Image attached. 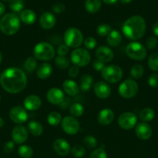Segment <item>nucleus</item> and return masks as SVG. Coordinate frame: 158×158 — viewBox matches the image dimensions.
I'll use <instances>...</instances> for the list:
<instances>
[{"mask_svg": "<svg viewBox=\"0 0 158 158\" xmlns=\"http://www.w3.org/2000/svg\"><path fill=\"white\" fill-rule=\"evenodd\" d=\"M118 123L122 129L125 131L132 130L136 126L137 117L132 112L122 113L118 118Z\"/></svg>", "mask_w": 158, "mask_h": 158, "instance_id": "10", "label": "nucleus"}, {"mask_svg": "<svg viewBox=\"0 0 158 158\" xmlns=\"http://www.w3.org/2000/svg\"><path fill=\"white\" fill-rule=\"evenodd\" d=\"M148 84L152 88L158 87V73H152L148 78Z\"/></svg>", "mask_w": 158, "mask_h": 158, "instance_id": "43", "label": "nucleus"}, {"mask_svg": "<svg viewBox=\"0 0 158 158\" xmlns=\"http://www.w3.org/2000/svg\"><path fill=\"white\" fill-rule=\"evenodd\" d=\"M0 84L9 94H19L26 88L27 77L20 68L9 67L0 76Z\"/></svg>", "mask_w": 158, "mask_h": 158, "instance_id": "1", "label": "nucleus"}, {"mask_svg": "<svg viewBox=\"0 0 158 158\" xmlns=\"http://www.w3.org/2000/svg\"><path fill=\"white\" fill-rule=\"evenodd\" d=\"M28 131L34 137H40L43 132V127L40 122L33 120L28 123Z\"/></svg>", "mask_w": 158, "mask_h": 158, "instance_id": "26", "label": "nucleus"}, {"mask_svg": "<svg viewBox=\"0 0 158 158\" xmlns=\"http://www.w3.org/2000/svg\"><path fill=\"white\" fill-rule=\"evenodd\" d=\"M29 137V131L26 127L22 125H17L12 131V141L18 144H22L27 140Z\"/></svg>", "mask_w": 158, "mask_h": 158, "instance_id": "13", "label": "nucleus"}, {"mask_svg": "<svg viewBox=\"0 0 158 158\" xmlns=\"http://www.w3.org/2000/svg\"><path fill=\"white\" fill-rule=\"evenodd\" d=\"M33 56L37 60L42 61H49L55 56V49L54 46L46 42H40L33 48Z\"/></svg>", "mask_w": 158, "mask_h": 158, "instance_id": "4", "label": "nucleus"}, {"mask_svg": "<svg viewBox=\"0 0 158 158\" xmlns=\"http://www.w3.org/2000/svg\"><path fill=\"white\" fill-rule=\"evenodd\" d=\"M148 66L151 70L154 72L158 71V53L151 54L148 59Z\"/></svg>", "mask_w": 158, "mask_h": 158, "instance_id": "37", "label": "nucleus"}, {"mask_svg": "<svg viewBox=\"0 0 158 158\" xmlns=\"http://www.w3.org/2000/svg\"><path fill=\"white\" fill-rule=\"evenodd\" d=\"M157 46V39L155 36H150L147 40V47L150 50H153Z\"/></svg>", "mask_w": 158, "mask_h": 158, "instance_id": "44", "label": "nucleus"}, {"mask_svg": "<svg viewBox=\"0 0 158 158\" xmlns=\"http://www.w3.org/2000/svg\"><path fill=\"white\" fill-rule=\"evenodd\" d=\"M3 1H9V2H10L11 0H3Z\"/></svg>", "mask_w": 158, "mask_h": 158, "instance_id": "56", "label": "nucleus"}, {"mask_svg": "<svg viewBox=\"0 0 158 158\" xmlns=\"http://www.w3.org/2000/svg\"><path fill=\"white\" fill-rule=\"evenodd\" d=\"M102 1H103L104 2L106 3V4L112 5V4H114L115 2H116V1H117V0H102Z\"/></svg>", "mask_w": 158, "mask_h": 158, "instance_id": "52", "label": "nucleus"}, {"mask_svg": "<svg viewBox=\"0 0 158 158\" xmlns=\"http://www.w3.org/2000/svg\"><path fill=\"white\" fill-rule=\"evenodd\" d=\"M5 10H6V8H5V6L2 2H0V16L2 15L5 12Z\"/></svg>", "mask_w": 158, "mask_h": 158, "instance_id": "51", "label": "nucleus"}, {"mask_svg": "<svg viewBox=\"0 0 158 158\" xmlns=\"http://www.w3.org/2000/svg\"><path fill=\"white\" fill-rule=\"evenodd\" d=\"M61 127L64 133L68 135H74L79 132L80 123L75 117L68 116L62 119Z\"/></svg>", "mask_w": 158, "mask_h": 158, "instance_id": "11", "label": "nucleus"}, {"mask_svg": "<svg viewBox=\"0 0 158 158\" xmlns=\"http://www.w3.org/2000/svg\"><path fill=\"white\" fill-rule=\"evenodd\" d=\"M111 31H112L111 26H110L108 24H106V23H102V24H100L97 27V29H96V32H97L98 35L101 37L107 36V35L110 33Z\"/></svg>", "mask_w": 158, "mask_h": 158, "instance_id": "36", "label": "nucleus"}, {"mask_svg": "<svg viewBox=\"0 0 158 158\" xmlns=\"http://www.w3.org/2000/svg\"><path fill=\"white\" fill-rule=\"evenodd\" d=\"M153 32L156 36H158V22H156L153 26Z\"/></svg>", "mask_w": 158, "mask_h": 158, "instance_id": "50", "label": "nucleus"}, {"mask_svg": "<svg viewBox=\"0 0 158 158\" xmlns=\"http://www.w3.org/2000/svg\"><path fill=\"white\" fill-rule=\"evenodd\" d=\"M122 35L120 32L117 30H112L107 35V43L111 47H117L122 43Z\"/></svg>", "mask_w": 158, "mask_h": 158, "instance_id": "24", "label": "nucleus"}, {"mask_svg": "<svg viewBox=\"0 0 158 158\" xmlns=\"http://www.w3.org/2000/svg\"><path fill=\"white\" fill-rule=\"evenodd\" d=\"M84 144L89 149H94L97 147V139L91 135H88L84 138Z\"/></svg>", "mask_w": 158, "mask_h": 158, "instance_id": "40", "label": "nucleus"}, {"mask_svg": "<svg viewBox=\"0 0 158 158\" xmlns=\"http://www.w3.org/2000/svg\"><path fill=\"white\" fill-rule=\"evenodd\" d=\"M155 112L151 108H144L139 113V119L143 122H149L151 121L154 118Z\"/></svg>", "mask_w": 158, "mask_h": 158, "instance_id": "30", "label": "nucleus"}, {"mask_svg": "<svg viewBox=\"0 0 158 158\" xmlns=\"http://www.w3.org/2000/svg\"><path fill=\"white\" fill-rule=\"evenodd\" d=\"M102 6L101 0H86L85 8L89 13H96L99 12Z\"/></svg>", "mask_w": 158, "mask_h": 158, "instance_id": "28", "label": "nucleus"}, {"mask_svg": "<svg viewBox=\"0 0 158 158\" xmlns=\"http://www.w3.org/2000/svg\"><path fill=\"white\" fill-rule=\"evenodd\" d=\"M71 61L74 66L83 67L91 62V55L88 49L83 48L74 49L71 53Z\"/></svg>", "mask_w": 158, "mask_h": 158, "instance_id": "9", "label": "nucleus"}, {"mask_svg": "<svg viewBox=\"0 0 158 158\" xmlns=\"http://www.w3.org/2000/svg\"><path fill=\"white\" fill-rule=\"evenodd\" d=\"M46 100L53 105L61 104L64 100V94L59 88L53 87L46 93Z\"/></svg>", "mask_w": 158, "mask_h": 158, "instance_id": "15", "label": "nucleus"}, {"mask_svg": "<svg viewBox=\"0 0 158 158\" xmlns=\"http://www.w3.org/2000/svg\"><path fill=\"white\" fill-rule=\"evenodd\" d=\"M93 83V77L89 74H84L80 79V89L83 92H87L91 89Z\"/></svg>", "mask_w": 158, "mask_h": 158, "instance_id": "27", "label": "nucleus"}, {"mask_svg": "<svg viewBox=\"0 0 158 158\" xmlns=\"http://www.w3.org/2000/svg\"><path fill=\"white\" fill-rule=\"evenodd\" d=\"M46 120L50 126L56 127L61 123L62 117L60 113L57 112V111H52L47 115Z\"/></svg>", "mask_w": 158, "mask_h": 158, "instance_id": "29", "label": "nucleus"}, {"mask_svg": "<svg viewBox=\"0 0 158 158\" xmlns=\"http://www.w3.org/2000/svg\"><path fill=\"white\" fill-rule=\"evenodd\" d=\"M84 45L88 49H93L97 46V41L94 37L88 36L84 40Z\"/></svg>", "mask_w": 158, "mask_h": 158, "instance_id": "42", "label": "nucleus"}, {"mask_svg": "<svg viewBox=\"0 0 158 158\" xmlns=\"http://www.w3.org/2000/svg\"><path fill=\"white\" fill-rule=\"evenodd\" d=\"M95 56L97 57V60L105 63H108L113 60L114 52L108 46H100L96 49Z\"/></svg>", "mask_w": 158, "mask_h": 158, "instance_id": "18", "label": "nucleus"}, {"mask_svg": "<svg viewBox=\"0 0 158 158\" xmlns=\"http://www.w3.org/2000/svg\"><path fill=\"white\" fill-rule=\"evenodd\" d=\"M2 61V53L1 51H0V64H1Z\"/></svg>", "mask_w": 158, "mask_h": 158, "instance_id": "55", "label": "nucleus"}, {"mask_svg": "<svg viewBox=\"0 0 158 158\" xmlns=\"http://www.w3.org/2000/svg\"><path fill=\"white\" fill-rule=\"evenodd\" d=\"M4 123H5L4 120L0 117V128H2L3 126H4Z\"/></svg>", "mask_w": 158, "mask_h": 158, "instance_id": "53", "label": "nucleus"}, {"mask_svg": "<svg viewBox=\"0 0 158 158\" xmlns=\"http://www.w3.org/2000/svg\"><path fill=\"white\" fill-rule=\"evenodd\" d=\"M24 108L26 110L34 111L40 109L42 106V100L38 96L29 95L25 98L23 101Z\"/></svg>", "mask_w": 158, "mask_h": 158, "instance_id": "20", "label": "nucleus"}, {"mask_svg": "<svg viewBox=\"0 0 158 158\" xmlns=\"http://www.w3.org/2000/svg\"><path fill=\"white\" fill-rule=\"evenodd\" d=\"M85 112V108L81 103H74L70 107V113L71 116L74 117H81Z\"/></svg>", "mask_w": 158, "mask_h": 158, "instance_id": "32", "label": "nucleus"}, {"mask_svg": "<svg viewBox=\"0 0 158 158\" xmlns=\"http://www.w3.org/2000/svg\"><path fill=\"white\" fill-rule=\"evenodd\" d=\"M107 153L103 148H99L95 149L90 154L89 158H107Z\"/></svg>", "mask_w": 158, "mask_h": 158, "instance_id": "41", "label": "nucleus"}, {"mask_svg": "<svg viewBox=\"0 0 158 158\" xmlns=\"http://www.w3.org/2000/svg\"><path fill=\"white\" fill-rule=\"evenodd\" d=\"M71 152L74 157L81 158L85 154V149L81 145L76 144L71 148Z\"/></svg>", "mask_w": 158, "mask_h": 158, "instance_id": "39", "label": "nucleus"}, {"mask_svg": "<svg viewBox=\"0 0 158 158\" xmlns=\"http://www.w3.org/2000/svg\"><path fill=\"white\" fill-rule=\"evenodd\" d=\"M20 28V19L15 13H7L0 19V30L6 35L16 33Z\"/></svg>", "mask_w": 158, "mask_h": 158, "instance_id": "3", "label": "nucleus"}, {"mask_svg": "<svg viewBox=\"0 0 158 158\" xmlns=\"http://www.w3.org/2000/svg\"><path fill=\"white\" fill-rule=\"evenodd\" d=\"M139 91V86L135 80L127 79L124 80L119 86L118 92L120 97L125 99H131L137 94Z\"/></svg>", "mask_w": 158, "mask_h": 158, "instance_id": "8", "label": "nucleus"}, {"mask_svg": "<svg viewBox=\"0 0 158 158\" xmlns=\"http://www.w3.org/2000/svg\"><path fill=\"white\" fill-rule=\"evenodd\" d=\"M9 116L10 120L16 124H22L27 121L28 113L25 108L16 106L11 108L9 110Z\"/></svg>", "mask_w": 158, "mask_h": 158, "instance_id": "12", "label": "nucleus"}, {"mask_svg": "<svg viewBox=\"0 0 158 158\" xmlns=\"http://www.w3.org/2000/svg\"><path fill=\"white\" fill-rule=\"evenodd\" d=\"M101 75L105 81L109 83H116L120 81L123 76V71L117 65L105 66L101 71Z\"/></svg>", "mask_w": 158, "mask_h": 158, "instance_id": "6", "label": "nucleus"}, {"mask_svg": "<svg viewBox=\"0 0 158 158\" xmlns=\"http://www.w3.org/2000/svg\"><path fill=\"white\" fill-rule=\"evenodd\" d=\"M24 7L23 0H11L9 2V8L15 12H22Z\"/></svg>", "mask_w": 158, "mask_h": 158, "instance_id": "38", "label": "nucleus"}, {"mask_svg": "<svg viewBox=\"0 0 158 158\" xmlns=\"http://www.w3.org/2000/svg\"><path fill=\"white\" fill-rule=\"evenodd\" d=\"M105 66V63L99 60H95L93 62V67L96 71H102Z\"/></svg>", "mask_w": 158, "mask_h": 158, "instance_id": "49", "label": "nucleus"}, {"mask_svg": "<svg viewBox=\"0 0 158 158\" xmlns=\"http://www.w3.org/2000/svg\"><path fill=\"white\" fill-rule=\"evenodd\" d=\"M119 1H120L122 4H128V3H129L132 0H119Z\"/></svg>", "mask_w": 158, "mask_h": 158, "instance_id": "54", "label": "nucleus"}, {"mask_svg": "<svg viewBox=\"0 0 158 158\" xmlns=\"http://www.w3.org/2000/svg\"><path fill=\"white\" fill-rule=\"evenodd\" d=\"M94 92L99 99H107L111 95L112 89L109 85L104 81H99L94 84Z\"/></svg>", "mask_w": 158, "mask_h": 158, "instance_id": "16", "label": "nucleus"}, {"mask_svg": "<svg viewBox=\"0 0 158 158\" xmlns=\"http://www.w3.org/2000/svg\"><path fill=\"white\" fill-rule=\"evenodd\" d=\"M53 149L57 154L60 156H66L71 152V146L64 139H57L53 143Z\"/></svg>", "mask_w": 158, "mask_h": 158, "instance_id": "17", "label": "nucleus"}, {"mask_svg": "<svg viewBox=\"0 0 158 158\" xmlns=\"http://www.w3.org/2000/svg\"><path fill=\"white\" fill-rule=\"evenodd\" d=\"M144 74V68L142 65L140 64H135L133 65V67L130 69V75L133 79L141 78Z\"/></svg>", "mask_w": 158, "mask_h": 158, "instance_id": "33", "label": "nucleus"}, {"mask_svg": "<svg viewBox=\"0 0 158 158\" xmlns=\"http://www.w3.org/2000/svg\"><path fill=\"white\" fill-rule=\"evenodd\" d=\"M52 10L55 13H62L65 11V6L61 2H57L52 6Z\"/></svg>", "mask_w": 158, "mask_h": 158, "instance_id": "46", "label": "nucleus"}, {"mask_svg": "<svg viewBox=\"0 0 158 158\" xmlns=\"http://www.w3.org/2000/svg\"><path fill=\"white\" fill-rule=\"evenodd\" d=\"M23 66H24V69H26V72L33 73L34 71L37 70V59L34 56L28 57V58L25 60Z\"/></svg>", "mask_w": 158, "mask_h": 158, "instance_id": "31", "label": "nucleus"}, {"mask_svg": "<svg viewBox=\"0 0 158 158\" xmlns=\"http://www.w3.org/2000/svg\"><path fill=\"white\" fill-rule=\"evenodd\" d=\"M68 52H69V47L66 44L60 45L58 46V48H57V52L58 54V56H65L68 53Z\"/></svg>", "mask_w": 158, "mask_h": 158, "instance_id": "47", "label": "nucleus"}, {"mask_svg": "<svg viewBox=\"0 0 158 158\" xmlns=\"http://www.w3.org/2000/svg\"><path fill=\"white\" fill-rule=\"evenodd\" d=\"M79 73H80V69H79V67L77 66H72L69 68L68 69V75H69L70 77L71 78H75L78 76Z\"/></svg>", "mask_w": 158, "mask_h": 158, "instance_id": "48", "label": "nucleus"}, {"mask_svg": "<svg viewBox=\"0 0 158 158\" xmlns=\"http://www.w3.org/2000/svg\"><path fill=\"white\" fill-rule=\"evenodd\" d=\"M40 26L45 30L52 29L56 24V17L52 12H45L40 17Z\"/></svg>", "mask_w": 158, "mask_h": 158, "instance_id": "19", "label": "nucleus"}, {"mask_svg": "<svg viewBox=\"0 0 158 158\" xmlns=\"http://www.w3.org/2000/svg\"><path fill=\"white\" fill-rule=\"evenodd\" d=\"M53 72V68L50 63H43L37 69V76L40 80H46L50 77Z\"/></svg>", "mask_w": 158, "mask_h": 158, "instance_id": "22", "label": "nucleus"}, {"mask_svg": "<svg viewBox=\"0 0 158 158\" xmlns=\"http://www.w3.org/2000/svg\"><path fill=\"white\" fill-rule=\"evenodd\" d=\"M20 20L26 25H33L37 20V15L31 9H25L20 13Z\"/></svg>", "mask_w": 158, "mask_h": 158, "instance_id": "25", "label": "nucleus"}, {"mask_svg": "<svg viewBox=\"0 0 158 158\" xmlns=\"http://www.w3.org/2000/svg\"><path fill=\"white\" fill-rule=\"evenodd\" d=\"M62 86L64 91L69 96H75L79 92L78 85L72 80H65L62 84Z\"/></svg>", "mask_w": 158, "mask_h": 158, "instance_id": "23", "label": "nucleus"}, {"mask_svg": "<svg viewBox=\"0 0 158 158\" xmlns=\"http://www.w3.org/2000/svg\"><path fill=\"white\" fill-rule=\"evenodd\" d=\"M146 21L140 15H133L124 22L122 30L123 35L130 40L142 38L146 32Z\"/></svg>", "mask_w": 158, "mask_h": 158, "instance_id": "2", "label": "nucleus"}, {"mask_svg": "<svg viewBox=\"0 0 158 158\" xmlns=\"http://www.w3.org/2000/svg\"><path fill=\"white\" fill-rule=\"evenodd\" d=\"M18 154L21 158H31L33 154V150L28 145H21L18 148Z\"/></svg>", "mask_w": 158, "mask_h": 158, "instance_id": "34", "label": "nucleus"}, {"mask_svg": "<svg viewBox=\"0 0 158 158\" xmlns=\"http://www.w3.org/2000/svg\"><path fill=\"white\" fill-rule=\"evenodd\" d=\"M64 41L68 47L77 49L84 43L83 34L80 29L75 27H70L65 31Z\"/></svg>", "mask_w": 158, "mask_h": 158, "instance_id": "5", "label": "nucleus"}, {"mask_svg": "<svg viewBox=\"0 0 158 158\" xmlns=\"http://www.w3.org/2000/svg\"><path fill=\"white\" fill-rule=\"evenodd\" d=\"M0 101H1V97H0Z\"/></svg>", "mask_w": 158, "mask_h": 158, "instance_id": "57", "label": "nucleus"}, {"mask_svg": "<svg viewBox=\"0 0 158 158\" xmlns=\"http://www.w3.org/2000/svg\"><path fill=\"white\" fill-rule=\"evenodd\" d=\"M14 149H15V142L11 141V140L6 142L3 147V151L6 154H10L14 151Z\"/></svg>", "mask_w": 158, "mask_h": 158, "instance_id": "45", "label": "nucleus"}, {"mask_svg": "<svg viewBox=\"0 0 158 158\" xmlns=\"http://www.w3.org/2000/svg\"><path fill=\"white\" fill-rule=\"evenodd\" d=\"M125 53L130 59L137 61L143 60L147 57V49L139 42H131L125 48Z\"/></svg>", "mask_w": 158, "mask_h": 158, "instance_id": "7", "label": "nucleus"}, {"mask_svg": "<svg viewBox=\"0 0 158 158\" xmlns=\"http://www.w3.org/2000/svg\"><path fill=\"white\" fill-rule=\"evenodd\" d=\"M115 118V114L109 108H104L99 113L97 120L101 125L107 126L112 123Z\"/></svg>", "mask_w": 158, "mask_h": 158, "instance_id": "21", "label": "nucleus"}, {"mask_svg": "<svg viewBox=\"0 0 158 158\" xmlns=\"http://www.w3.org/2000/svg\"><path fill=\"white\" fill-rule=\"evenodd\" d=\"M135 134L136 137L143 140H147L151 137L153 131L149 123L146 122L139 123L135 127Z\"/></svg>", "mask_w": 158, "mask_h": 158, "instance_id": "14", "label": "nucleus"}, {"mask_svg": "<svg viewBox=\"0 0 158 158\" xmlns=\"http://www.w3.org/2000/svg\"><path fill=\"white\" fill-rule=\"evenodd\" d=\"M55 65L59 69H65L70 66V60L66 56H58L55 59Z\"/></svg>", "mask_w": 158, "mask_h": 158, "instance_id": "35", "label": "nucleus"}]
</instances>
